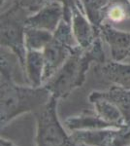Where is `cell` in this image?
Wrapping results in <instances>:
<instances>
[{"mask_svg":"<svg viewBox=\"0 0 130 146\" xmlns=\"http://www.w3.org/2000/svg\"><path fill=\"white\" fill-rule=\"evenodd\" d=\"M106 62L102 47V38L96 39L89 48L82 50L80 47L71 54L64 64L43 86L56 100L66 98L86 81L87 70L92 63L100 64Z\"/></svg>","mask_w":130,"mask_h":146,"instance_id":"cell-1","label":"cell"},{"mask_svg":"<svg viewBox=\"0 0 130 146\" xmlns=\"http://www.w3.org/2000/svg\"><path fill=\"white\" fill-rule=\"evenodd\" d=\"M0 78L1 129L22 113L38 111L53 98L44 86H23L4 75Z\"/></svg>","mask_w":130,"mask_h":146,"instance_id":"cell-2","label":"cell"},{"mask_svg":"<svg viewBox=\"0 0 130 146\" xmlns=\"http://www.w3.org/2000/svg\"><path fill=\"white\" fill-rule=\"evenodd\" d=\"M29 14L15 2L10 8L1 11L0 18V37L1 47H5L18 56L24 69L26 47H25V29ZM25 73V72H24Z\"/></svg>","mask_w":130,"mask_h":146,"instance_id":"cell-3","label":"cell"},{"mask_svg":"<svg viewBox=\"0 0 130 146\" xmlns=\"http://www.w3.org/2000/svg\"><path fill=\"white\" fill-rule=\"evenodd\" d=\"M57 100H51L45 106L34 113L37 121V146H84L76 142L66 133L58 120Z\"/></svg>","mask_w":130,"mask_h":146,"instance_id":"cell-4","label":"cell"},{"mask_svg":"<svg viewBox=\"0 0 130 146\" xmlns=\"http://www.w3.org/2000/svg\"><path fill=\"white\" fill-rule=\"evenodd\" d=\"M78 47L79 46H72L62 40L53 36L51 41L43 50L45 62L44 83L64 64L68 58L71 56V54L76 50Z\"/></svg>","mask_w":130,"mask_h":146,"instance_id":"cell-5","label":"cell"},{"mask_svg":"<svg viewBox=\"0 0 130 146\" xmlns=\"http://www.w3.org/2000/svg\"><path fill=\"white\" fill-rule=\"evenodd\" d=\"M99 34L110 47L111 56L114 62H123L130 58V32L122 31L110 25H101Z\"/></svg>","mask_w":130,"mask_h":146,"instance_id":"cell-6","label":"cell"},{"mask_svg":"<svg viewBox=\"0 0 130 146\" xmlns=\"http://www.w3.org/2000/svg\"><path fill=\"white\" fill-rule=\"evenodd\" d=\"M64 18L63 6L58 0L48 4L36 13L29 15L26 27L48 30L53 33Z\"/></svg>","mask_w":130,"mask_h":146,"instance_id":"cell-7","label":"cell"},{"mask_svg":"<svg viewBox=\"0 0 130 146\" xmlns=\"http://www.w3.org/2000/svg\"><path fill=\"white\" fill-rule=\"evenodd\" d=\"M71 25L78 46L82 50L89 48L100 37L99 29L92 25L86 13L80 9L73 10Z\"/></svg>","mask_w":130,"mask_h":146,"instance_id":"cell-8","label":"cell"},{"mask_svg":"<svg viewBox=\"0 0 130 146\" xmlns=\"http://www.w3.org/2000/svg\"><path fill=\"white\" fill-rule=\"evenodd\" d=\"M97 76L103 81L130 90V64L122 62H105L96 64Z\"/></svg>","mask_w":130,"mask_h":146,"instance_id":"cell-9","label":"cell"},{"mask_svg":"<svg viewBox=\"0 0 130 146\" xmlns=\"http://www.w3.org/2000/svg\"><path fill=\"white\" fill-rule=\"evenodd\" d=\"M119 128L76 131L70 133L76 142L84 146H115Z\"/></svg>","mask_w":130,"mask_h":146,"instance_id":"cell-10","label":"cell"},{"mask_svg":"<svg viewBox=\"0 0 130 146\" xmlns=\"http://www.w3.org/2000/svg\"><path fill=\"white\" fill-rule=\"evenodd\" d=\"M88 100L93 104L95 113L105 122L111 124L114 128H122L126 126L123 115L114 103L97 96L94 92L90 94Z\"/></svg>","mask_w":130,"mask_h":146,"instance_id":"cell-11","label":"cell"},{"mask_svg":"<svg viewBox=\"0 0 130 146\" xmlns=\"http://www.w3.org/2000/svg\"><path fill=\"white\" fill-rule=\"evenodd\" d=\"M130 20V0H108L101 12V25H117Z\"/></svg>","mask_w":130,"mask_h":146,"instance_id":"cell-12","label":"cell"},{"mask_svg":"<svg viewBox=\"0 0 130 146\" xmlns=\"http://www.w3.org/2000/svg\"><path fill=\"white\" fill-rule=\"evenodd\" d=\"M65 127L69 131H86V129H99L106 128H114L111 124L105 122L94 112L84 111L77 116L68 117L64 122Z\"/></svg>","mask_w":130,"mask_h":146,"instance_id":"cell-13","label":"cell"},{"mask_svg":"<svg viewBox=\"0 0 130 146\" xmlns=\"http://www.w3.org/2000/svg\"><path fill=\"white\" fill-rule=\"evenodd\" d=\"M24 72L30 86L41 87L44 84L45 62L43 52L27 51L25 58Z\"/></svg>","mask_w":130,"mask_h":146,"instance_id":"cell-14","label":"cell"},{"mask_svg":"<svg viewBox=\"0 0 130 146\" xmlns=\"http://www.w3.org/2000/svg\"><path fill=\"white\" fill-rule=\"evenodd\" d=\"M94 93L114 103L122 113L126 125L130 124V90L112 85L107 90L96 91Z\"/></svg>","mask_w":130,"mask_h":146,"instance_id":"cell-15","label":"cell"},{"mask_svg":"<svg viewBox=\"0 0 130 146\" xmlns=\"http://www.w3.org/2000/svg\"><path fill=\"white\" fill-rule=\"evenodd\" d=\"M53 36V33L48 31V30L26 27V29H25L26 50L43 52L44 49L51 41Z\"/></svg>","mask_w":130,"mask_h":146,"instance_id":"cell-16","label":"cell"},{"mask_svg":"<svg viewBox=\"0 0 130 146\" xmlns=\"http://www.w3.org/2000/svg\"><path fill=\"white\" fill-rule=\"evenodd\" d=\"M0 55H1V71H0V75L10 77L16 82V75L18 70H22V71L24 72L20 60L14 52L5 48V47H1Z\"/></svg>","mask_w":130,"mask_h":146,"instance_id":"cell-17","label":"cell"},{"mask_svg":"<svg viewBox=\"0 0 130 146\" xmlns=\"http://www.w3.org/2000/svg\"><path fill=\"white\" fill-rule=\"evenodd\" d=\"M108 0H82L86 17L96 28L101 25V12Z\"/></svg>","mask_w":130,"mask_h":146,"instance_id":"cell-18","label":"cell"},{"mask_svg":"<svg viewBox=\"0 0 130 146\" xmlns=\"http://www.w3.org/2000/svg\"><path fill=\"white\" fill-rule=\"evenodd\" d=\"M55 1V0H14V2L25 10L29 15L36 13L40 9H42L48 4L51 2Z\"/></svg>","mask_w":130,"mask_h":146,"instance_id":"cell-19","label":"cell"},{"mask_svg":"<svg viewBox=\"0 0 130 146\" xmlns=\"http://www.w3.org/2000/svg\"><path fill=\"white\" fill-rule=\"evenodd\" d=\"M63 6L64 10V20L71 23V18H72V12L75 9H80L84 11V6H82V0H58ZM86 13V12H84Z\"/></svg>","mask_w":130,"mask_h":146,"instance_id":"cell-20","label":"cell"},{"mask_svg":"<svg viewBox=\"0 0 130 146\" xmlns=\"http://www.w3.org/2000/svg\"><path fill=\"white\" fill-rule=\"evenodd\" d=\"M0 146H16L14 144L12 141L6 139L4 137H1V141H0Z\"/></svg>","mask_w":130,"mask_h":146,"instance_id":"cell-21","label":"cell"},{"mask_svg":"<svg viewBox=\"0 0 130 146\" xmlns=\"http://www.w3.org/2000/svg\"><path fill=\"white\" fill-rule=\"evenodd\" d=\"M9 0H1V10H3L4 8H5L6 4L8 3Z\"/></svg>","mask_w":130,"mask_h":146,"instance_id":"cell-22","label":"cell"},{"mask_svg":"<svg viewBox=\"0 0 130 146\" xmlns=\"http://www.w3.org/2000/svg\"><path fill=\"white\" fill-rule=\"evenodd\" d=\"M129 146H130V145H129Z\"/></svg>","mask_w":130,"mask_h":146,"instance_id":"cell-23","label":"cell"}]
</instances>
